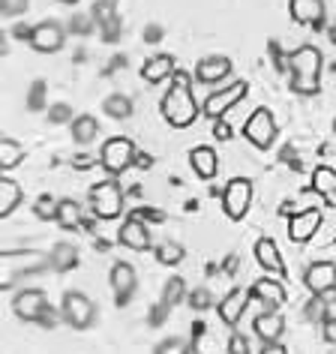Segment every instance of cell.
<instances>
[{"mask_svg":"<svg viewBox=\"0 0 336 354\" xmlns=\"http://www.w3.org/2000/svg\"><path fill=\"white\" fill-rule=\"evenodd\" d=\"M159 111H162V118L171 129H187L198 120L201 109H198L196 96H192V82L187 73H174L171 87H168L162 102H159Z\"/></svg>","mask_w":336,"mask_h":354,"instance_id":"obj_1","label":"cell"},{"mask_svg":"<svg viewBox=\"0 0 336 354\" xmlns=\"http://www.w3.org/2000/svg\"><path fill=\"white\" fill-rule=\"evenodd\" d=\"M288 66H291V87L300 96H312L321 91V66L324 57L315 46H300L288 55Z\"/></svg>","mask_w":336,"mask_h":354,"instance_id":"obj_2","label":"cell"},{"mask_svg":"<svg viewBox=\"0 0 336 354\" xmlns=\"http://www.w3.org/2000/svg\"><path fill=\"white\" fill-rule=\"evenodd\" d=\"M60 315L73 330H87L96 322V306L84 291H66L64 304H60Z\"/></svg>","mask_w":336,"mask_h":354,"instance_id":"obj_3","label":"cell"},{"mask_svg":"<svg viewBox=\"0 0 336 354\" xmlns=\"http://www.w3.org/2000/svg\"><path fill=\"white\" fill-rule=\"evenodd\" d=\"M138 159V150L129 138L123 136H114L102 145V153H100V162L109 174H123L127 168H132V162Z\"/></svg>","mask_w":336,"mask_h":354,"instance_id":"obj_4","label":"cell"},{"mask_svg":"<svg viewBox=\"0 0 336 354\" xmlns=\"http://www.w3.org/2000/svg\"><path fill=\"white\" fill-rule=\"evenodd\" d=\"M91 205H93V214L100 219H118L120 210H123V189H120V183L114 180V177H109V180H100L91 189Z\"/></svg>","mask_w":336,"mask_h":354,"instance_id":"obj_5","label":"cell"},{"mask_svg":"<svg viewBox=\"0 0 336 354\" xmlns=\"http://www.w3.org/2000/svg\"><path fill=\"white\" fill-rule=\"evenodd\" d=\"M252 180L250 177H234L228 180V187L223 192V210L228 219H243L252 207Z\"/></svg>","mask_w":336,"mask_h":354,"instance_id":"obj_6","label":"cell"},{"mask_svg":"<svg viewBox=\"0 0 336 354\" xmlns=\"http://www.w3.org/2000/svg\"><path fill=\"white\" fill-rule=\"evenodd\" d=\"M246 93H250V84L246 82H232V84H225V87H219V91L210 93L205 100V105H201V111H205L210 120H219L228 109H234Z\"/></svg>","mask_w":336,"mask_h":354,"instance_id":"obj_7","label":"cell"},{"mask_svg":"<svg viewBox=\"0 0 336 354\" xmlns=\"http://www.w3.org/2000/svg\"><path fill=\"white\" fill-rule=\"evenodd\" d=\"M243 136L250 138L255 147L268 150L273 141H277V120H273V114L268 109H255L243 123Z\"/></svg>","mask_w":336,"mask_h":354,"instance_id":"obj_8","label":"cell"},{"mask_svg":"<svg viewBox=\"0 0 336 354\" xmlns=\"http://www.w3.org/2000/svg\"><path fill=\"white\" fill-rule=\"evenodd\" d=\"M30 46L37 48L39 55H57V51L66 46V28L60 21H39V24H33Z\"/></svg>","mask_w":336,"mask_h":354,"instance_id":"obj_9","label":"cell"},{"mask_svg":"<svg viewBox=\"0 0 336 354\" xmlns=\"http://www.w3.org/2000/svg\"><path fill=\"white\" fill-rule=\"evenodd\" d=\"M48 309V297L42 288H21L19 295L12 297V313L21 318V322H37L46 315Z\"/></svg>","mask_w":336,"mask_h":354,"instance_id":"obj_10","label":"cell"},{"mask_svg":"<svg viewBox=\"0 0 336 354\" xmlns=\"http://www.w3.org/2000/svg\"><path fill=\"white\" fill-rule=\"evenodd\" d=\"M118 241L132 252H147L150 250V228H147L144 219H141V214H132L127 223L120 225Z\"/></svg>","mask_w":336,"mask_h":354,"instance_id":"obj_11","label":"cell"},{"mask_svg":"<svg viewBox=\"0 0 336 354\" xmlns=\"http://www.w3.org/2000/svg\"><path fill=\"white\" fill-rule=\"evenodd\" d=\"M111 288H114V295H118V306L129 304V297L136 295L138 273H136V268H132L129 261H114L111 264Z\"/></svg>","mask_w":336,"mask_h":354,"instance_id":"obj_12","label":"cell"},{"mask_svg":"<svg viewBox=\"0 0 336 354\" xmlns=\"http://www.w3.org/2000/svg\"><path fill=\"white\" fill-rule=\"evenodd\" d=\"M232 57H225V55H207V57H201L198 64H196V78L201 84H219V82H225L228 75H232Z\"/></svg>","mask_w":336,"mask_h":354,"instance_id":"obj_13","label":"cell"},{"mask_svg":"<svg viewBox=\"0 0 336 354\" xmlns=\"http://www.w3.org/2000/svg\"><path fill=\"white\" fill-rule=\"evenodd\" d=\"M304 282L312 295H327L336 288V264L333 261H312L304 273Z\"/></svg>","mask_w":336,"mask_h":354,"instance_id":"obj_14","label":"cell"},{"mask_svg":"<svg viewBox=\"0 0 336 354\" xmlns=\"http://www.w3.org/2000/svg\"><path fill=\"white\" fill-rule=\"evenodd\" d=\"M318 228H321V214H318L315 207L300 210V214H295L288 219V241L306 243V241H312V237H315Z\"/></svg>","mask_w":336,"mask_h":354,"instance_id":"obj_15","label":"cell"},{"mask_svg":"<svg viewBox=\"0 0 336 354\" xmlns=\"http://www.w3.org/2000/svg\"><path fill=\"white\" fill-rule=\"evenodd\" d=\"M250 297H252V291H243V288H232L228 295L219 300V318H223V324L228 327H234L237 322L243 318L246 313V306H250Z\"/></svg>","mask_w":336,"mask_h":354,"instance_id":"obj_16","label":"cell"},{"mask_svg":"<svg viewBox=\"0 0 336 354\" xmlns=\"http://www.w3.org/2000/svg\"><path fill=\"white\" fill-rule=\"evenodd\" d=\"M288 10H291V19L297 24H306V28H321L324 24V0H288Z\"/></svg>","mask_w":336,"mask_h":354,"instance_id":"obj_17","label":"cell"},{"mask_svg":"<svg viewBox=\"0 0 336 354\" xmlns=\"http://www.w3.org/2000/svg\"><path fill=\"white\" fill-rule=\"evenodd\" d=\"M250 291H252V297L259 300L264 309H279L282 304H286V286H282L279 279H273V277L255 279Z\"/></svg>","mask_w":336,"mask_h":354,"instance_id":"obj_18","label":"cell"},{"mask_svg":"<svg viewBox=\"0 0 336 354\" xmlns=\"http://www.w3.org/2000/svg\"><path fill=\"white\" fill-rule=\"evenodd\" d=\"M255 261H259L268 273L286 277V261H282V252H279V246L273 237H259V241H255Z\"/></svg>","mask_w":336,"mask_h":354,"instance_id":"obj_19","label":"cell"},{"mask_svg":"<svg viewBox=\"0 0 336 354\" xmlns=\"http://www.w3.org/2000/svg\"><path fill=\"white\" fill-rule=\"evenodd\" d=\"M189 168L196 171V177H201V180H214L216 171H219V153L207 145L192 147L189 150Z\"/></svg>","mask_w":336,"mask_h":354,"instance_id":"obj_20","label":"cell"},{"mask_svg":"<svg viewBox=\"0 0 336 354\" xmlns=\"http://www.w3.org/2000/svg\"><path fill=\"white\" fill-rule=\"evenodd\" d=\"M255 333H259V339L268 345V342H279L282 333H286V318H282L277 309H264V313L252 322Z\"/></svg>","mask_w":336,"mask_h":354,"instance_id":"obj_21","label":"cell"},{"mask_svg":"<svg viewBox=\"0 0 336 354\" xmlns=\"http://www.w3.org/2000/svg\"><path fill=\"white\" fill-rule=\"evenodd\" d=\"M174 57L171 55H153L144 60V66H141V78H144L147 84H159L165 82V78H174Z\"/></svg>","mask_w":336,"mask_h":354,"instance_id":"obj_22","label":"cell"},{"mask_svg":"<svg viewBox=\"0 0 336 354\" xmlns=\"http://www.w3.org/2000/svg\"><path fill=\"white\" fill-rule=\"evenodd\" d=\"M312 189L327 201V207H336V171L327 165H318L312 174Z\"/></svg>","mask_w":336,"mask_h":354,"instance_id":"obj_23","label":"cell"},{"mask_svg":"<svg viewBox=\"0 0 336 354\" xmlns=\"http://www.w3.org/2000/svg\"><path fill=\"white\" fill-rule=\"evenodd\" d=\"M55 223L64 228V232H75V228H82V207H78L75 198H60L57 201Z\"/></svg>","mask_w":336,"mask_h":354,"instance_id":"obj_24","label":"cell"},{"mask_svg":"<svg viewBox=\"0 0 336 354\" xmlns=\"http://www.w3.org/2000/svg\"><path fill=\"white\" fill-rule=\"evenodd\" d=\"M69 132H73L75 145H91V141L100 136V123H96L93 114H78V118L69 123Z\"/></svg>","mask_w":336,"mask_h":354,"instance_id":"obj_25","label":"cell"},{"mask_svg":"<svg viewBox=\"0 0 336 354\" xmlns=\"http://www.w3.org/2000/svg\"><path fill=\"white\" fill-rule=\"evenodd\" d=\"M48 264L57 273L73 270V268H78V250H75L73 243H57L55 250H51V255H48Z\"/></svg>","mask_w":336,"mask_h":354,"instance_id":"obj_26","label":"cell"},{"mask_svg":"<svg viewBox=\"0 0 336 354\" xmlns=\"http://www.w3.org/2000/svg\"><path fill=\"white\" fill-rule=\"evenodd\" d=\"M19 205H21V187L12 177H3L0 180V216H10Z\"/></svg>","mask_w":336,"mask_h":354,"instance_id":"obj_27","label":"cell"},{"mask_svg":"<svg viewBox=\"0 0 336 354\" xmlns=\"http://www.w3.org/2000/svg\"><path fill=\"white\" fill-rule=\"evenodd\" d=\"M21 159H24V147L19 141L15 138L0 141V168H3V171H12L15 165H21Z\"/></svg>","mask_w":336,"mask_h":354,"instance_id":"obj_28","label":"cell"},{"mask_svg":"<svg viewBox=\"0 0 336 354\" xmlns=\"http://www.w3.org/2000/svg\"><path fill=\"white\" fill-rule=\"evenodd\" d=\"M102 111L114 120H127V118H132V100L127 93H111L109 100L102 102Z\"/></svg>","mask_w":336,"mask_h":354,"instance_id":"obj_29","label":"cell"},{"mask_svg":"<svg viewBox=\"0 0 336 354\" xmlns=\"http://www.w3.org/2000/svg\"><path fill=\"white\" fill-rule=\"evenodd\" d=\"M183 297H189L187 295V282H183L180 277H171L165 282V288H162V306H178Z\"/></svg>","mask_w":336,"mask_h":354,"instance_id":"obj_30","label":"cell"},{"mask_svg":"<svg viewBox=\"0 0 336 354\" xmlns=\"http://www.w3.org/2000/svg\"><path fill=\"white\" fill-rule=\"evenodd\" d=\"M91 19H93V24H100V28H109V24H114V21H118V12H114V0H96Z\"/></svg>","mask_w":336,"mask_h":354,"instance_id":"obj_31","label":"cell"},{"mask_svg":"<svg viewBox=\"0 0 336 354\" xmlns=\"http://www.w3.org/2000/svg\"><path fill=\"white\" fill-rule=\"evenodd\" d=\"M183 255H187V252H183L180 243H162V246L156 250V259L162 261V264H180Z\"/></svg>","mask_w":336,"mask_h":354,"instance_id":"obj_32","label":"cell"},{"mask_svg":"<svg viewBox=\"0 0 336 354\" xmlns=\"http://www.w3.org/2000/svg\"><path fill=\"white\" fill-rule=\"evenodd\" d=\"M156 354H189V342L180 339V336H168L156 345Z\"/></svg>","mask_w":336,"mask_h":354,"instance_id":"obj_33","label":"cell"},{"mask_svg":"<svg viewBox=\"0 0 336 354\" xmlns=\"http://www.w3.org/2000/svg\"><path fill=\"white\" fill-rule=\"evenodd\" d=\"M304 315H306V322H324V318H327V304H324V297L315 295V297L306 304Z\"/></svg>","mask_w":336,"mask_h":354,"instance_id":"obj_34","label":"cell"},{"mask_svg":"<svg viewBox=\"0 0 336 354\" xmlns=\"http://www.w3.org/2000/svg\"><path fill=\"white\" fill-rule=\"evenodd\" d=\"M30 0H0V12H3V19H19L21 12H28Z\"/></svg>","mask_w":336,"mask_h":354,"instance_id":"obj_35","label":"cell"},{"mask_svg":"<svg viewBox=\"0 0 336 354\" xmlns=\"http://www.w3.org/2000/svg\"><path fill=\"white\" fill-rule=\"evenodd\" d=\"M189 306L196 309V313H205V309H210V306H214V300H210V291L207 288H196L189 295Z\"/></svg>","mask_w":336,"mask_h":354,"instance_id":"obj_36","label":"cell"},{"mask_svg":"<svg viewBox=\"0 0 336 354\" xmlns=\"http://www.w3.org/2000/svg\"><path fill=\"white\" fill-rule=\"evenodd\" d=\"M48 120L51 123H73L75 118H73V109H69V105L66 102H57V105H51V109H48Z\"/></svg>","mask_w":336,"mask_h":354,"instance_id":"obj_37","label":"cell"},{"mask_svg":"<svg viewBox=\"0 0 336 354\" xmlns=\"http://www.w3.org/2000/svg\"><path fill=\"white\" fill-rule=\"evenodd\" d=\"M37 216L39 219H55L57 216V201L51 198V196H42L37 201Z\"/></svg>","mask_w":336,"mask_h":354,"instance_id":"obj_38","label":"cell"},{"mask_svg":"<svg viewBox=\"0 0 336 354\" xmlns=\"http://www.w3.org/2000/svg\"><path fill=\"white\" fill-rule=\"evenodd\" d=\"M228 354H250V339L243 333H232L228 336Z\"/></svg>","mask_w":336,"mask_h":354,"instance_id":"obj_39","label":"cell"},{"mask_svg":"<svg viewBox=\"0 0 336 354\" xmlns=\"http://www.w3.org/2000/svg\"><path fill=\"white\" fill-rule=\"evenodd\" d=\"M321 336H324L327 345H336V318L333 315H327L321 322Z\"/></svg>","mask_w":336,"mask_h":354,"instance_id":"obj_40","label":"cell"},{"mask_svg":"<svg viewBox=\"0 0 336 354\" xmlns=\"http://www.w3.org/2000/svg\"><path fill=\"white\" fill-rule=\"evenodd\" d=\"M91 21L93 19H84V15H73V21H69V28H73V33H91Z\"/></svg>","mask_w":336,"mask_h":354,"instance_id":"obj_41","label":"cell"},{"mask_svg":"<svg viewBox=\"0 0 336 354\" xmlns=\"http://www.w3.org/2000/svg\"><path fill=\"white\" fill-rule=\"evenodd\" d=\"M214 136H216L219 141H228V138H232V129H228V123H225L223 118L214 123Z\"/></svg>","mask_w":336,"mask_h":354,"instance_id":"obj_42","label":"cell"},{"mask_svg":"<svg viewBox=\"0 0 336 354\" xmlns=\"http://www.w3.org/2000/svg\"><path fill=\"white\" fill-rule=\"evenodd\" d=\"M261 354H288V348H286L282 342H268V345H264V351H261Z\"/></svg>","mask_w":336,"mask_h":354,"instance_id":"obj_43","label":"cell"},{"mask_svg":"<svg viewBox=\"0 0 336 354\" xmlns=\"http://www.w3.org/2000/svg\"><path fill=\"white\" fill-rule=\"evenodd\" d=\"M39 324H42V327H55V324H57V315H55V309L48 306V309H46V315L39 318Z\"/></svg>","mask_w":336,"mask_h":354,"instance_id":"obj_44","label":"cell"},{"mask_svg":"<svg viewBox=\"0 0 336 354\" xmlns=\"http://www.w3.org/2000/svg\"><path fill=\"white\" fill-rule=\"evenodd\" d=\"M12 37H15V39H28V42H30V37H33V28H24V24H19V28L12 30Z\"/></svg>","mask_w":336,"mask_h":354,"instance_id":"obj_45","label":"cell"},{"mask_svg":"<svg viewBox=\"0 0 336 354\" xmlns=\"http://www.w3.org/2000/svg\"><path fill=\"white\" fill-rule=\"evenodd\" d=\"M118 28H120L118 21L109 24V28H102V30H105V33H102V39H105V42H114V39H118Z\"/></svg>","mask_w":336,"mask_h":354,"instance_id":"obj_46","label":"cell"},{"mask_svg":"<svg viewBox=\"0 0 336 354\" xmlns=\"http://www.w3.org/2000/svg\"><path fill=\"white\" fill-rule=\"evenodd\" d=\"M159 37H162V33H159V28H147V30H144V39H150V42H156Z\"/></svg>","mask_w":336,"mask_h":354,"instance_id":"obj_47","label":"cell"},{"mask_svg":"<svg viewBox=\"0 0 336 354\" xmlns=\"http://www.w3.org/2000/svg\"><path fill=\"white\" fill-rule=\"evenodd\" d=\"M330 42L336 46V21H333V28H330Z\"/></svg>","mask_w":336,"mask_h":354,"instance_id":"obj_48","label":"cell"}]
</instances>
